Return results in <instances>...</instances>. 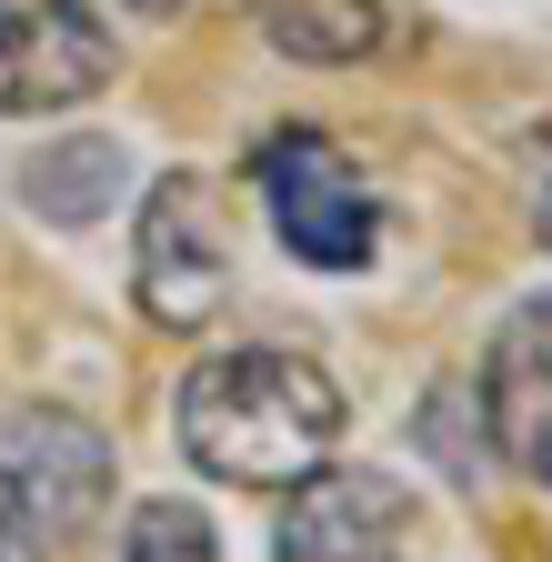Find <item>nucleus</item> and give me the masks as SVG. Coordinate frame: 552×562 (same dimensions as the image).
<instances>
[{"label": "nucleus", "instance_id": "obj_1", "mask_svg": "<svg viewBox=\"0 0 552 562\" xmlns=\"http://www.w3.org/2000/svg\"><path fill=\"white\" fill-rule=\"evenodd\" d=\"M341 422H352L341 382L282 341H232L212 362H191L181 402H171L191 472H212L232 492H292L302 472H322L341 452Z\"/></svg>", "mask_w": 552, "mask_h": 562}, {"label": "nucleus", "instance_id": "obj_2", "mask_svg": "<svg viewBox=\"0 0 552 562\" xmlns=\"http://www.w3.org/2000/svg\"><path fill=\"white\" fill-rule=\"evenodd\" d=\"M251 191H261L271 232H282V251L302 271H362L382 251V201L352 171V151L322 131H271L251 151Z\"/></svg>", "mask_w": 552, "mask_h": 562}, {"label": "nucleus", "instance_id": "obj_3", "mask_svg": "<svg viewBox=\"0 0 552 562\" xmlns=\"http://www.w3.org/2000/svg\"><path fill=\"white\" fill-rule=\"evenodd\" d=\"M131 292H142V322L161 331H201L232 302V232H222V191L201 171L151 181L142 232H131Z\"/></svg>", "mask_w": 552, "mask_h": 562}, {"label": "nucleus", "instance_id": "obj_4", "mask_svg": "<svg viewBox=\"0 0 552 562\" xmlns=\"http://www.w3.org/2000/svg\"><path fill=\"white\" fill-rule=\"evenodd\" d=\"M121 81V41L91 0H0V121L81 111Z\"/></svg>", "mask_w": 552, "mask_h": 562}, {"label": "nucleus", "instance_id": "obj_5", "mask_svg": "<svg viewBox=\"0 0 552 562\" xmlns=\"http://www.w3.org/2000/svg\"><path fill=\"white\" fill-rule=\"evenodd\" d=\"M402 542H412V492L362 462H322L282 492L271 562H402Z\"/></svg>", "mask_w": 552, "mask_h": 562}, {"label": "nucleus", "instance_id": "obj_6", "mask_svg": "<svg viewBox=\"0 0 552 562\" xmlns=\"http://www.w3.org/2000/svg\"><path fill=\"white\" fill-rule=\"evenodd\" d=\"M482 432H493L503 472H522L532 492H552V292H522L482 351Z\"/></svg>", "mask_w": 552, "mask_h": 562}, {"label": "nucleus", "instance_id": "obj_7", "mask_svg": "<svg viewBox=\"0 0 552 562\" xmlns=\"http://www.w3.org/2000/svg\"><path fill=\"white\" fill-rule=\"evenodd\" d=\"M0 472L50 513V532H71L111 492V442L91 422H71V412H0Z\"/></svg>", "mask_w": 552, "mask_h": 562}, {"label": "nucleus", "instance_id": "obj_8", "mask_svg": "<svg viewBox=\"0 0 552 562\" xmlns=\"http://www.w3.org/2000/svg\"><path fill=\"white\" fill-rule=\"evenodd\" d=\"M131 191V151L111 131H81V140H41V151L21 161V201L41 211V222H60V232H81V222H101V211Z\"/></svg>", "mask_w": 552, "mask_h": 562}, {"label": "nucleus", "instance_id": "obj_9", "mask_svg": "<svg viewBox=\"0 0 552 562\" xmlns=\"http://www.w3.org/2000/svg\"><path fill=\"white\" fill-rule=\"evenodd\" d=\"M261 31L282 60L341 70V60H372L382 50V11L372 0H261Z\"/></svg>", "mask_w": 552, "mask_h": 562}, {"label": "nucleus", "instance_id": "obj_10", "mask_svg": "<svg viewBox=\"0 0 552 562\" xmlns=\"http://www.w3.org/2000/svg\"><path fill=\"white\" fill-rule=\"evenodd\" d=\"M121 562H222V532L201 503H181V492H151V503L121 513Z\"/></svg>", "mask_w": 552, "mask_h": 562}, {"label": "nucleus", "instance_id": "obj_11", "mask_svg": "<svg viewBox=\"0 0 552 562\" xmlns=\"http://www.w3.org/2000/svg\"><path fill=\"white\" fill-rule=\"evenodd\" d=\"M0 562H50V513L0 472Z\"/></svg>", "mask_w": 552, "mask_h": 562}, {"label": "nucleus", "instance_id": "obj_12", "mask_svg": "<svg viewBox=\"0 0 552 562\" xmlns=\"http://www.w3.org/2000/svg\"><path fill=\"white\" fill-rule=\"evenodd\" d=\"M522 201H532V241L552 251V121L522 140Z\"/></svg>", "mask_w": 552, "mask_h": 562}, {"label": "nucleus", "instance_id": "obj_13", "mask_svg": "<svg viewBox=\"0 0 552 562\" xmlns=\"http://www.w3.org/2000/svg\"><path fill=\"white\" fill-rule=\"evenodd\" d=\"M142 21H191V11H222V0H131Z\"/></svg>", "mask_w": 552, "mask_h": 562}]
</instances>
